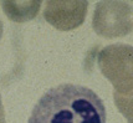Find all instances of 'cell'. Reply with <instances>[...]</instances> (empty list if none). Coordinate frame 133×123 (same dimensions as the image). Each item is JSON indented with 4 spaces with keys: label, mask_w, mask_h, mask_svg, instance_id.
<instances>
[{
    "label": "cell",
    "mask_w": 133,
    "mask_h": 123,
    "mask_svg": "<svg viewBox=\"0 0 133 123\" xmlns=\"http://www.w3.org/2000/svg\"><path fill=\"white\" fill-rule=\"evenodd\" d=\"M113 100L118 112L127 119V123H133V96L124 97L113 93Z\"/></svg>",
    "instance_id": "8992f818"
},
{
    "label": "cell",
    "mask_w": 133,
    "mask_h": 123,
    "mask_svg": "<svg viewBox=\"0 0 133 123\" xmlns=\"http://www.w3.org/2000/svg\"><path fill=\"white\" fill-rule=\"evenodd\" d=\"M106 107L91 88L62 83L36 102L28 123H106Z\"/></svg>",
    "instance_id": "6da1fadb"
},
{
    "label": "cell",
    "mask_w": 133,
    "mask_h": 123,
    "mask_svg": "<svg viewBox=\"0 0 133 123\" xmlns=\"http://www.w3.org/2000/svg\"><path fill=\"white\" fill-rule=\"evenodd\" d=\"M97 64L102 75L112 83L115 93L124 97L133 96V46L112 44L98 53Z\"/></svg>",
    "instance_id": "7a4b0ae2"
},
{
    "label": "cell",
    "mask_w": 133,
    "mask_h": 123,
    "mask_svg": "<svg viewBox=\"0 0 133 123\" xmlns=\"http://www.w3.org/2000/svg\"><path fill=\"white\" fill-rule=\"evenodd\" d=\"M3 31H4V25H3V21L0 20V40H1V36H3Z\"/></svg>",
    "instance_id": "ba28073f"
},
{
    "label": "cell",
    "mask_w": 133,
    "mask_h": 123,
    "mask_svg": "<svg viewBox=\"0 0 133 123\" xmlns=\"http://www.w3.org/2000/svg\"><path fill=\"white\" fill-rule=\"evenodd\" d=\"M132 11V6L126 1H99L95 5L92 29L98 36L106 39L126 36L133 30Z\"/></svg>",
    "instance_id": "3957f363"
},
{
    "label": "cell",
    "mask_w": 133,
    "mask_h": 123,
    "mask_svg": "<svg viewBox=\"0 0 133 123\" xmlns=\"http://www.w3.org/2000/svg\"><path fill=\"white\" fill-rule=\"evenodd\" d=\"M0 123H5V112H4V106L1 101V94H0Z\"/></svg>",
    "instance_id": "52a82bcc"
},
{
    "label": "cell",
    "mask_w": 133,
    "mask_h": 123,
    "mask_svg": "<svg viewBox=\"0 0 133 123\" xmlns=\"http://www.w3.org/2000/svg\"><path fill=\"white\" fill-rule=\"evenodd\" d=\"M88 3L85 0H47L44 4V18L60 31L80 28L87 15Z\"/></svg>",
    "instance_id": "277c9868"
},
{
    "label": "cell",
    "mask_w": 133,
    "mask_h": 123,
    "mask_svg": "<svg viewBox=\"0 0 133 123\" xmlns=\"http://www.w3.org/2000/svg\"><path fill=\"white\" fill-rule=\"evenodd\" d=\"M5 15L14 23H26L39 14L41 3L39 1H1Z\"/></svg>",
    "instance_id": "5b68a950"
}]
</instances>
